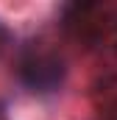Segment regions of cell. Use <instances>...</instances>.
<instances>
[{"instance_id": "cell-1", "label": "cell", "mask_w": 117, "mask_h": 120, "mask_svg": "<svg viewBox=\"0 0 117 120\" xmlns=\"http://www.w3.org/2000/svg\"><path fill=\"white\" fill-rule=\"evenodd\" d=\"M22 81L28 84L31 90L39 92H50L56 90L64 78V67L56 56H48V53H33L22 61Z\"/></svg>"}, {"instance_id": "cell-2", "label": "cell", "mask_w": 117, "mask_h": 120, "mask_svg": "<svg viewBox=\"0 0 117 120\" xmlns=\"http://www.w3.org/2000/svg\"><path fill=\"white\" fill-rule=\"evenodd\" d=\"M0 39H3V31H0Z\"/></svg>"}]
</instances>
